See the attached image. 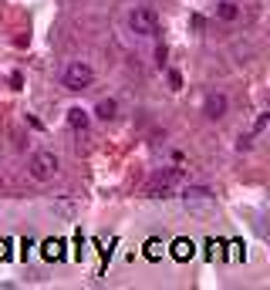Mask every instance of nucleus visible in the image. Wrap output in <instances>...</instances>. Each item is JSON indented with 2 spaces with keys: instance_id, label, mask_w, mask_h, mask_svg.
Here are the masks:
<instances>
[{
  "instance_id": "1",
  "label": "nucleus",
  "mask_w": 270,
  "mask_h": 290,
  "mask_svg": "<svg viewBox=\"0 0 270 290\" xmlns=\"http://www.w3.org/2000/svg\"><path fill=\"white\" fill-rule=\"evenodd\" d=\"M179 182H186V172H182V169H159V172L145 182V196H149V199H166V196L176 193Z\"/></svg>"
},
{
  "instance_id": "2",
  "label": "nucleus",
  "mask_w": 270,
  "mask_h": 290,
  "mask_svg": "<svg viewBox=\"0 0 270 290\" xmlns=\"http://www.w3.org/2000/svg\"><path fill=\"white\" fill-rule=\"evenodd\" d=\"M61 81H64V88H68V91H81V88H88V84L95 81V71H91V64H88V61H71V64L64 68Z\"/></svg>"
},
{
  "instance_id": "3",
  "label": "nucleus",
  "mask_w": 270,
  "mask_h": 290,
  "mask_svg": "<svg viewBox=\"0 0 270 290\" xmlns=\"http://www.w3.org/2000/svg\"><path fill=\"white\" fill-rule=\"evenodd\" d=\"M129 27H132L138 38H155L159 34V14L149 7H135L129 14Z\"/></svg>"
},
{
  "instance_id": "4",
  "label": "nucleus",
  "mask_w": 270,
  "mask_h": 290,
  "mask_svg": "<svg viewBox=\"0 0 270 290\" xmlns=\"http://www.w3.org/2000/svg\"><path fill=\"white\" fill-rule=\"evenodd\" d=\"M58 175V155L54 152H34L31 159V179L34 182H51Z\"/></svg>"
},
{
  "instance_id": "5",
  "label": "nucleus",
  "mask_w": 270,
  "mask_h": 290,
  "mask_svg": "<svg viewBox=\"0 0 270 290\" xmlns=\"http://www.w3.org/2000/svg\"><path fill=\"white\" fill-rule=\"evenodd\" d=\"M182 203H186L189 209H210L213 206V193L210 189H203V186H186V189H182Z\"/></svg>"
},
{
  "instance_id": "6",
  "label": "nucleus",
  "mask_w": 270,
  "mask_h": 290,
  "mask_svg": "<svg viewBox=\"0 0 270 290\" xmlns=\"http://www.w3.org/2000/svg\"><path fill=\"white\" fill-rule=\"evenodd\" d=\"M203 115L213 118V122H220V118L226 115V95H206V101H203Z\"/></svg>"
},
{
  "instance_id": "7",
  "label": "nucleus",
  "mask_w": 270,
  "mask_h": 290,
  "mask_svg": "<svg viewBox=\"0 0 270 290\" xmlns=\"http://www.w3.org/2000/svg\"><path fill=\"white\" fill-rule=\"evenodd\" d=\"M118 115V101L115 98H101L95 105V118H101V122H112V118Z\"/></svg>"
},
{
  "instance_id": "8",
  "label": "nucleus",
  "mask_w": 270,
  "mask_h": 290,
  "mask_svg": "<svg viewBox=\"0 0 270 290\" xmlns=\"http://www.w3.org/2000/svg\"><path fill=\"white\" fill-rule=\"evenodd\" d=\"M44 260H51V263H58V260H64V240H44Z\"/></svg>"
},
{
  "instance_id": "9",
  "label": "nucleus",
  "mask_w": 270,
  "mask_h": 290,
  "mask_svg": "<svg viewBox=\"0 0 270 290\" xmlns=\"http://www.w3.org/2000/svg\"><path fill=\"white\" fill-rule=\"evenodd\" d=\"M68 125H71L75 132H85V128H88V112H85V108H71V112H68Z\"/></svg>"
},
{
  "instance_id": "10",
  "label": "nucleus",
  "mask_w": 270,
  "mask_h": 290,
  "mask_svg": "<svg viewBox=\"0 0 270 290\" xmlns=\"http://www.w3.org/2000/svg\"><path fill=\"white\" fill-rule=\"evenodd\" d=\"M216 17L220 20H236L240 17V7H236L233 0H223V3H216Z\"/></svg>"
},
{
  "instance_id": "11",
  "label": "nucleus",
  "mask_w": 270,
  "mask_h": 290,
  "mask_svg": "<svg viewBox=\"0 0 270 290\" xmlns=\"http://www.w3.org/2000/svg\"><path fill=\"white\" fill-rule=\"evenodd\" d=\"M189 256H193V243H189V240H176V243H173V260L186 263Z\"/></svg>"
},
{
  "instance_id": "12",
  "label": "nucleus",
  "mask_w": 270,
  "mask_h": 290,
  "mask_svg": "<svg viewBox=\"0 0 270 290\" xmlns=\"http://www.w3.org/2000/svg\"><path fill=\"white\" fill-rule=\"evenodd\" d=\"M159 256H162V243L159 240H149L145 243V260H159Z\"/></svg>"
},
{
  "instance_id": "13",
  "label": "nucleus",
  "mask_w": 270,
  "mask_h": 290,
  "mask_svg": "<svg viewBox=\"0 0 270 290\" xmlns=\"http://www.w3.org/2000/svg\"><path fill=\"white\" fill-rule=\"evenodd\" d=\"M3 260H10V240L0 236V263H3Z\"/></svg>"
},
{
  "instance_id": "14",
  "label": "nucleus",
  "mask_w": 270,
  "mask_h": 290,
  "mask_svg": "<svg viewBox=\"0 0 270 290\" xmlns=\"http://www.w3.org/2000/svg\"><path fill=\"white\" fill-rule=\"evenodd\" d=\"M169 84H173V91H179L182 88V75L179 71H169Z\"/></svg>"
},
{
  "instance_id": "15",
  "label": "nucleus",
  "mask_w": 270,
  "mask_h": 290,
  "mask_svg": "<svg viewBox=\"0 0 270 290\" xmlns=\"http://www.w3.org/2000/svg\"><path fill=\"white\" fill-rule=\"evenodd\" d=\"M267 128V115H257V122H253V135H260Z\"/></svg>"
},
{
  "instance_id": "16",
  "label": "nucleus",
  "mask_w": 270,
  "mask_h": 290,
  "mask_svg": "<svg viewBox=\"0 0 270 290\" xmlns=\"http://www.w3.org/2000/svg\"><path fill=\"white\" fill-rule=\"evenodd\" d=\"M250 145H253L250 138H247V135H240V142H236V149H240V152H247V149H250Z\"/></svg>"
},
{
  "instance_id": "17",
  "label": "nucleus",
  "mask_w": 270,
  "mask_h": 290,
  "mask_svg": "<svg viewBox=\"0 0 270 290\" xmlns=\"http://www.w3.org/2000/svg\"><path fill=\"white\" fill-rule=\"evenodd\" d=\"M20 84H24V78H20L17 71H14V75H10V88H20Z\"/></svg>"
}]
</instances>
